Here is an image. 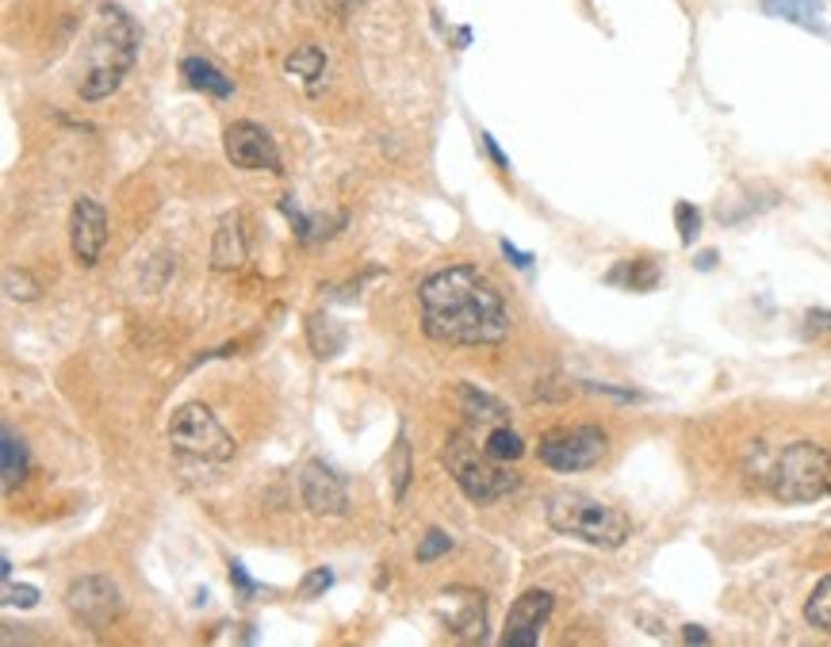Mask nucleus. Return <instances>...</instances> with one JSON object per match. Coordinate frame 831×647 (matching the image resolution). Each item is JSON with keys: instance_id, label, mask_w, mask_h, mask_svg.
Listing matches in <instances>:
<instances>
[{"instance_id": "obj_1", "label": "nucleus", "mask_w": 831, "mask_h": 647, "mask_svg": "<svg viewBox=\"0 0 831 647\" xmlns=\"http://www.w3.org/2000/svg\"><path fill=\"white\" fill-rule=\"evenodd\" d=\"M422 330L437 345H498L510 337V311L476 264H448L422 280Z\"/></svg>"}, {"instance_id": "obj_2", "label": "nucleus", "mask_w": 831, "mask_h": 647, "mask_svg": "<svg viewBox=\"0 0 831 647\" xmlns=\"http://www.w3.org/2000/svg\"><path fill=\"white\" fill-rule=\"evenodd\" d=\"M138 54V28L120 4H100L93 46H89V70L81 77V96L104 100L120 88Z\"/></svg>"}, {"instance_id": "obj_3", "label": "nucleus", "mask_w": 831, "mask_h": 647, "mask_svg": "<svg viewBox=\"0 0 831 647\" xmlns=\"http://www.w3.org/2000/svg\"><path fill=\"white\" fill-rule=\"evenodd\" d=\"M544 518L560 536H571V541H583L594 547H621L633 536L629 513H621L617 505L598 502V498H590V494H575V491L548 498Z\"/></svg>"}, {"instance_id": "obj_4", "label": "nucleus", "mask_w": 831, "mask_h": 647, "mask_svg": "<svg viewBox=\"0 0 831 647\" xmlns=\"http://www.w3.org/2000/svg\"><path fill=\"white\" fill-rule=\"evenodd\" d=\"M440 460H445L448 476L456 479V487H460V491L468 494L476 505H490V502H498V498L513 494L521 487V479L513 476L510 468H502V460H495L487 448L479 452V448L471 445L464 434L448 437Z\"/></svg>"}, {"instance_id": "obj_5", "label": "nucleus", "mask_w": 831, "mask_h": 647, "mask_svg": "<svg viewBox=\"0 0 831 647\" xmlns=\"http://www.w3.org/2000/svg\"><path fill=\"white\" fill-rule=\"evenodd\" d=\"M770 491L786 505L820 502L831 494V452L817 441H797L782 448L770 471Z\"/></svg>"}, {"instance_id": "obj_6", "label": "nucleus", "mask_w": 831, "mask_h": 647, "mask_svg": "<svg viewBox=\"0 0 831 647\" xmlns=\"http://www.w3.org/2000/svg\"><path fill=\"white\" fill-rule=\"evenodd\" d=\"M169 445L196 460H230L235 456V437L219 426V418L204 403H188L173 414Z\"/></svg>"}, {"instance_id": "obj_7", "label": "nucleus", "mask_w": 831, "mask_h": 647, "mask_svg": "<svg viewBox=\"0 0 831 647\" xmlns=\"http://www.w3.org/2000/svg\"><path fill=\"white\" fill-rule=\"evenodd\" d=\"M610 448L602 426H563L552 434L540 437V463H548L552 471H586Z\"/></svg>"}, {"instance_id": "obj_8", "label": "nucleus", "mask_w": 831, "mask_h": 647, "mask_svg": "<svg viewBox=\"0 0 831 647\" xmlns=\"http://www.w3.org/2000/svg\"><path fill=\"white\" fill-rule=\"evenodd\" d=\"M65 605H70L73 620H81L85 628H107L123 609V597L115 591L112 578L104 575H85L77 583H70L65 591Z\"/></svg>"}, {"instance_id": "obj_9", "label": "nucleus", "mask_w": 831, "mask_h": 647, "mask_svg": "<svg viewBox=\"0 0 831 647\" xmlns=\"http://www.w3.org/2000/svg\"><path fill=\"white\" fill-rule=\"evenodd\" d=\"M222 146H227V157L235 169H246V173H284L280 169V149L272 143V135L264 127H257V123H230L227 127V138H222Z\"/></svg>"}, {"instance_id": "obj_10", "label": "nucleus", "mask_w": 831, "mask_h": 647, "mask_svg": "<svg viewBox=\"0 0 831 647\" xmlns=\"http://www.w3.org/2000/svg\"><path fill=\"white\" fill-rule=\"evenodd\" d=\"M555 609V597L548 591H529L521 594L518 602L510 605V617H506V633L502 644L506 647H537L540 633H544L548 617Z\"/></svg>"}, {"instance_id": "obj_11", "label": "nucleus", "mask_w": 831, "mask_h": 647, "mask_svg": "<svg viewBox=\"0 0 831 647\" xmlns=\"http://www.w3.org/2000/svg\"><path fill=\"white\" fill-rule=\"evenodd\" d=\"M70 246H73V257H77L85 269H93V264L100 261V253H104V246H107V215L96 199L81 196L77 204H73Z\"/></svg>"}, {"instance_id": "obj_12", "label": "nucleus", "mask_w": 831, "mask_h": 647, "mask_svg": "<svg viewBox=\"0 0 831 647\" xmlns=\"http://www.w3.org/2000/svg\"><path fill=\"white\" fill-rule=\"evenodd\" d=\"M299 494H303L307 510L314 513H345L349 510V491L334 468L322 460H311L299 476Z\"/></svg>"}, {"instance_id": "obj_13", "label": "nucleus", "mask_w": 831, "mask_h": 647, "mask_svg": "<svg viewBox=\"0 0 831 647\" xmlns=\"http://www.w3.org/2000/svg\"><path fill=\"white\" fill-rule=\"evenodd\" d=\"M445 594L453 597L456 605H460V613H453V617H448V628H453L456 640H464V644L484 640V625H487L484 594L464 591V586H453V591H445Z\"/></svg>"}, {"instance_id": "obj_14", "label": "nucleus", "mask_w": 831, "mask_h": 647, "mask_svg": "<svg viewBox=\"0 0 831 647\" xmlns=\"http://www.w3.org/2000/svg\"><path fill=\"white\" fill-rule=\"evenodd\" d=\"M762 12L775 15V20L797 23V28L812 31V35H824V4L820 0H762Z\"/></svg>"}, {"instance_id": "obj_15", "label": "nucleus", "mask_w": 831, "mask_h": 647, "mask_svg": "<svg viewBox=\"0 0 831 647\" xmlns=\"http://www.w3.org/2000/svg\"><path fill=\"white\" fill-rule=\"evenodd\" d=\"M246 261V234H242V219L238 215H227L215 230V246H211V264L215 269H238Z\"/></svg>"}, {"instance_id": "obj_16", "label": "nucleus", "mask_w": 831, "mask_h": 647, "mask_svg": "<svg viewBox=\"0 0 831 647\" xmlns=\"http://www.w3.org/2000/svg\"><path fill=\"white\" fill-rule=\"evenodd\" d=\"M180 73H185L188 85L199 88V93H207V96L227 100L230 93H235V85H230L227 73H222L219 65L204 62V58H185V62H180Z\"/></svg>"}, {"instance_id": "obj_17", "label": "nucleus", "mask_w": 831, "mask_h": 647, "mask_svg": "<svg viewBox=\"0 0 831 647\" xmlns=\"http://www.w3.org/2000/svg\"><path fill=\"white\" fill-rule=\"evenodd\" d=\"M0 476H4L0 479L4 494L15 491V483H23V476H28V448H23V441L8 426L0 434Z\"/></svg>"}, {"instance_id": "obj_18", "label": "nucleus", "mask_w": 831, "mask_h": 647, "mask_svg": "<svg viewBox=\"0 0 831 647\" xmlns=\"http://www.w3.org/2000/svg\"><path fill=\"white\" fill-rule=\"evenodd\" d=\"M456 403H460V410L468 414V418H479V421H506V406L498 403L495 395L479 392V387H471V384H460V387H456Z\"/></svg>"}, {"instance_id": "obj_19", "label": "nucleus", "mask_w": 831, "mask_h": 647, "mask_svg": "<svg viewBox=\"0 0 831 647\" xmlns=\"http://www.w3.org/2000/svg\"><path fill=\"white\" fill-rule=\"evenodd\" d=\"M307 337H311V348H314V356H337L342 353V345H345V330L337 326L334 319H322V314H314L311 322H307Z\"/></svg>"}, {"instance_id": "obj_20", "label": "nucleus", "mask_w": 831, "mask_h": 647, "mask_svg": "<svg viewBox=\"0 0 831 647\" xmlns=\"http://www.w3.org/2000/svg\"><path fill=\"white\" fill-rule=\"evenodd\" d=\"M610 284H625V288H633V292H652V288L659 284V269H655L647 257H640V261H625V264H617V269L610 272Z\"/></svg>"}, {"instance_id": "obj_21", "label": "nucleus", "mask_w": 831, "mask_h": 647, "mask_svg": "<svg viewBox=\"0 0 831 647\" xmlns=\"http://www.w3.org/2000/svg\"><path fill=\"white\" fill-rule=\"evenodd\" d=\"M288 73L299 81H307V85H314V81L326 73V54H322L319 46H295L292 54H288Z\"/></svg>"}, {"instance_id": "obj_22", "label": "nucleus", "mask_w": 831, "mask_h": 647, "mask_svg": "<svg viewBox=\"0 0 831 647\" xmlns=\"http://www.w3.org/2000/svg\"><path fill=\"white\" fill-rule=\"evenodd\" d=\"M804 620L831 636V575L820 578L817 591L809 594V602H804Z\"/></svg>"}, {"instance_id": "obj_23", "label": "nucleus", "mask_w": 831, "mask_h": 647, "mask_svg": "<svg viewBox=\"0 0 831 647\" xmlns=\"http://www.w3.org/2000/svg\"><path fill=\"white\" fill-rule=\"evenodd\" d=\"M487 452L495 456V460H502V463H510V460H521L526 456V441H521L518 434H513L510 426H498V429H490V437H487Z\"/></svg>"}, {"instance_id": "obj_24", "label": "nucleus", "mask_w": 831, "mask_h": 647, "mask_svg": "<svg viewBox=\"0 0 831 647\" xmlns=\"http://www.w3.org/2000/svg\"><path fill=\"white\" fill-rule=\"evenodd\" d=\"M392 479H395V498H403L406 487H411V445H406V434H398V441H395Z\"/></svg>"}, {"instance_id": "obj_25", "label": "nucleus", "mask_w": 831, "mask_h": 647, "mask_svg": "<svg viewBox=\"0 0 831 647\" xmlns=\"http://www.w3.org/2000/svg\"><path fill=\"white\" fill-rule=\"evenodd\" d=\"M675 219H678V238H683V246H694L697 230H702V211L683 199V204H675Z\"/></svg>"}, {"instance_id": "obj_26", "label": "nucleus", "mask_w": 831, "mask_h": 647, "mask_svg": "<svg viewBox=\"0 0 831 647\" xmlns=\"http://www.w3.org/2000/svg\"><path fill=\"white\" fill-rule=\"evenodd\" d=\"M445 552H453V536L440 533V529H429L418 544V563H434L437 555H445Z\"/></svg>"}, {"instance_id": "obj_27", "label": "nucleus", "mask_w": 831, "mask_h": 647, "mask_svg": "<svg viewBox=\"0 0 831 647\" xmlns=\"http://www.w3.org/2000/svg\"><path fill=\"white\" fill-rule=\"evenodd\" d=\"M4 605L8 609H31V605H39V591L35 586H15L4 578Z\"/></svg>"}, {"instance_id": "obj_28", "label": "nucleus", "mask_w": 831, "mask_h": 647, "mask_svg": "<svg viewBox=\"0 0 831 647\" xmlns=\"http://www.w3.org/2000/svg\"><path fill=\"white\" fill-rule=\"evenodd\" d=\"M330 586H334V571H330V567H314L311 575L299 583V594H303V597H319V594H326Z\"/></svg>"}, {"instance_id": "obj_29", "label": "nucleus", "mask_w": 831, "mask_h": 647, "mask_svg": "<svg viewBox=\"0 0 831 647\" xmlns=\"http://www.w3.org/2000/svg\"><path fill=\"white\" fill-rule=\"evenodd\" d=\"M8 295H12V299H35L39 295V288L35 284H31V280L28 276H23V272H15V269H8Z\"/></svg>"}, {"instance_id": "obj_30", "label": "nucleus", "mask_w": 831, "mask_h": 647, "mask_svg": "<svg viewBox=\"0 0 831 647\" xmlns=\"http://www.w3.org/2000/svg\"><path fill=\"white\" fill-rule=\"evenodd\" d=\"M804 322H809V330H812V334H824V337H831V311H828V306H812V311L804 314Z\"/></svg>"}, {"instance_id": "obj_31", "label": "nucleus", "mask_w": 831, "mask_h": 647, "mask_svg": "<svg viewBox=\"0 0 831 647\" xmlns=\"http://www.w3.org/2000/svg\"><path fill=\"white\" fill-rule=\"evenodd\" d=\"M230 583H235L238 591H242V597H249V594L257 591V586H253V578L246 575V567H242V563H238V560L230 563Z\"/></svg>"}, {"instance_id": "obj_32", "label": "nucleus", "mask_w": 831, "mask_h": 647, "mask_svg": "<svg viewBox=\"0 0 831 647\" xmlns=\"http://www.w3.org/2000/svg\"><path fill=\"white\" fill-rule=\"evenodd\" d=\"M502 253L510 257V261L518 264V269H529V264H533V257H529V253H521V249H518V246H510V242H502Z\"/></svg>"}, {"instance_id": "obj_33", "label": "nucleus", "mask_w": 831, "mask_h": 647, "mask_svg": "<svg viewBox=\"0 0 831 647\" xmlns=\"http://www.w3.org/2000/svg\"><path fill=\"white\" fill-rule=\"evenodd\" d=\"M683 640H686V644H709V633H705L702 625H686Z\"/></svg>"}, {"instance_id": "obj_34", "label": "nucleus", "mask_w": 831, "mask_h": 647, "mask_svg": "<svg viewBox=\"0 0 831 647\" xmlns=\"http://www.w3.org/2000/svg\"><path fill=\"white\" fill-rule=\"evenodd\" d=\"M484 146H487V154L495 157V165H498V169H506V165H510V161H506V157H502V149H498V143H495V138H490V135H484Z\"/></svg>"}]
</instances>
